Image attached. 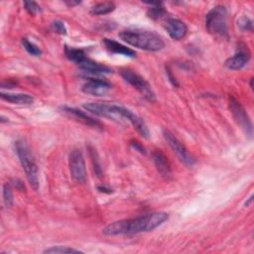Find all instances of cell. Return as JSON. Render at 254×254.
<instances>
[{"label": "cell", "mask_w": 254, "mask_h": 254, "mask_svg": "<svg viewBox=\"0 0 254 254\" xmlns=\"http://www.w3.org/2000/svg\"><path fill=\"white\" fill-rule=\"evenodd\" d=\"M68 166H69L70 176L74 182L82 184L86 181L85 163H84L82 152L80 150L73 149L69 153Z\"/></svg>", "instance_id": "obj_7"}, {"label": "cell", "mask_w": 254, "mask_h": 254, "mask_svg": "<svg viewBox=\"0 0 254 254\" xmlns=\"http://www.w3.org/2000/svg\"><path fill=\"white\" fill-rule=\"evenodd\" d=\"M252 200H253V195H251V196L249 197L248 201H246V202H245V205H249V204L252 202Z\"/></svg>", "instance_id": "obj_31"}, {"label": "cell", "mask_w": 254, "mask_h": 254, "mask_svg": "<svg viewBox=\"0 0 254 254\" xmlns=\"http://www.w3.org/2000/svg\"><path fill=\"white\" fill-rule=\"evenodd\" d=\"M65 56L68 60L74 62L75 64H78L81 60H83L85 58V54L82 50L80 49H75V48H69V47H65L64 50Z\"/></svg>", "instance_id": "obj_20"}, {"label": "cell", "mask_w": 254, "mask_h": 254, "mask_svg": "<svg viewBox=\"0 0 254 254\" xmlns=\"http://www.w3.org/2000/svg\"><path fill=\"white\" fill-rule=\"evenodd\" d=\"M115 9V4L113 2H100L93 5L90 9L92 15H105Z\"/></svg>", "instance_id": "obj_18"}, {"label": "cell", "mask_w": 254, "mask_h": 254, "mask_svg": "<svg viewBox=\"0 0 254 254\" xmlns=\"http://www.w3.org/2000/svg\"><path fill=\"white\" fill-rule=\"evenodd\" d=\"M15 152L26 174L30 186L32 187V189L37 190L39 188V172L30 149L24 141L18 140L15 142Z\"/></svg>", "instance_id": "obj_4"}, {"label": "cell", "mask_w": 254, "mask_h": 254, "mask_svg": "<svg viewBox=\"0 0 254 254\" xmlns=\"http://www.w3.org/2000/svg\"><path fill=\"white\" fill-rule=\"evenodd\" d=\"M13 185L18 189V190H25V187H24V185H23V183L21 182V181H19V180H14V183H13Z\"/></svg>", "instance_id": "obj_28"}, {"label": "cell", "mask_w": 254, "mask_h": 254, "mask_svg": "<svg viewBox=\"0 0 254 254\" xmlns=\"http://www.w3.org/2000/svg\"><path fill=\"white\" fill-rule=\"evenodd\" d=\"M121 75L125 79V81H127L135 89H137L146 100H148L150 102L155 101V99H156L155 92L153 91L149 82L144 77H142L140 74H138L130 69L122 70Z\"/></svg>", "instance_id": "obj_6"}, {"label": "cell", "mask_w": 254, "mask_h": 254, "mask_svg": "<svg viewBox=\"0 0 254 254\" xmlns=\"http://www.w3.org/2000/svg\"><path fill=\"white\" fill-rule=\"evenodd\" d=\"M22 45H23L24 49H25L30 55L35 56V57L41 56V54H42L41 49H40L37 45H35L34 43L30 42L28 39H26V38L22 39Z\"/></svg>", "instance_id": "obj_22"}, {"label": "cell", "mask_w": 254, "mask_h": 254, "mask_svg": "<svg viewBox=\"0 0 254 254\" xmlns=\"http://www.w3.org/2000/svg\"><path fill=\"white\" fill-rule=\"evenodd\" d=\"M24 6H25V9L27 10V12L30 13L31 15H35L41 11V7L34 1H25Z\"/></svg>", "instance_id": "obj_24"}, {"label": "cell", "mask_w": 254, "mask_h": 254, "mask_svg": "<svg viewBox=\"0 0 254 254\" xmlns=\"http://www.w3.org/2000/svg\"><path fill=\"white\" fill-rule=\"evenodd\" d=\"M250 60V52L247 48V46L245 47H239L236 54L230 58H228L225 61V66L228 69H232V70H238L241 69L242 67H244L247 63Z\"/></svg>", "instance_id": "obj_10"}, {"label": "cell", "mask_w": 254, "mask_h": 254, "mask_svg": "<svg viewBox=\"0 0 254 254\" xmlns=\"http://www.w3.org/2000/svg\"><path fill=\"white\" fill-rule=\"evenodd\" d=\"M110 88V83L100 78H89L81 87L84 93L95 96L104 95Z\"/></svg>", "instance_id": "obj_11"}, {"label": "cell", "mask_w": 254, "mask_h": 254, "mask_svg": "<svg viewBox=\"0 0 254 254\" xmlns=\"http://www.w3.org/2000/svg\"><path fill=\"white\" fill-rule=\"evenodd\" d=\"M147 4L151 5V7L147 11V16L153 20H158L162 18L165 14L166 11L164 7L162 6V3L159 2H148Z\"/></svg>", "instance_id": "obj_19"}, {"label": "cell", "mask_w": 254, "mask_h": 254, "mask_svg": "<svg viewBox=\"0 0 254 254\" xmlns=\"http://www.w3.org/2000/svg\"><path fill=\"white\" fill-rule=\"evenodd\" d=\"M98 190L102 192H111L110 189H106L105 187H98Z\"/></svg>", "instance_id": "obj_29"}, {"label": "cell", "mask_w": 254, "mask_h": 254, "mask_svg": "<svg viewBox=\"0 0 254 254\" xmlns=\"http://www.w3.org/2000/svg\"><path fill=\"white\" fill-rule=\"evenodd\" d=\"M205 28L213 36L227 38V10L223 5L213 7L205 15Z\"/></svg>", "instance_id": "obj_5"}, {"label": "cell", "mask_w": 254, "mask_h": 254, "mask_svg": "<svg viewBox=\"0 0 254 254\" xmlns=\"http://www.w3.org/2000/svg\"><path fill=\"white\" fill-rule=\"evenodd\" d=\"M0 96L3 100L8 101L13 104L28 105L33 103L34 98L30 94L26 93H10V92H1Z\"/></svg>", "instance_id": "obj_17"}, {"label": "cell", "mask_w": 254, "mask_h": 254, "mask_svg": "<svg viewBox=\"0 0 254 254\" xmlns=\"http://www.w3.org/2000/svg\"><path fill=\"white\" fill-rule=\"evenodd\" d=\"M229 109L235 121L244 129L248 136L252 135V123L243 106L234 97L229 98Z\"/></svg>", "instance_id": "obj_9"}, {"label": "cell", "mask_w": 254, "mask_h": 254, "mask_svg": "<svg viewBox=\"0 0 254 254\" xmlns=\"http://www.w3.org/2000/svg\"><path fill=\"white\" fill-rule=\"evenodd\" d=\"M165 29L169 34V36L176 41L182 40L183 38L186 37L188 33L187 25L183 21L175 18H171L167 20L165 24Z\"/></svg>", "instance_id": "obj_12"}, {"label": "cell", "mask_w": 254, "mask_h": 254, "mask_svg": "<svg viewBox=\"0 0 254 254\" xmlns=\"http://www.w3.org/2000/svg\"><path fill=\"white\" fill-rule=\"evenodd\" d=\"M76 64L80 69L84 70L85 72L91 73V74H102V73L111 72L110 67H108L106 65H103V64H100L98 63H95V62H93L92 60H90L86 57Z\"/></svg>", "instance_id": "obj_14"}, {"label": "cell", "mask_w": 254, "mask_h": 254, "mask_svg": "<svg viewBox=\"0 0 254 254\" xmlns=\"http://www.w3.org/2000/svg\"><path fill=\"white\" fill-rule=\"evenodd\" d=\"M3 200L7 207L12 206L13 204V193L11 189V184L6 183L3 186Z\"/></svg>", "instance_id": "obj_23"}, {"label": "cell", "mask_w": 254, "mask_h": 254, "mask_svg": "<svg viewBox=\"0 0 254 254\" xmlns=\"http://www.w3.org/2000/svg\"><path fill=\"white\" fill-rule=\"evenodd\" d=\"M119 37L130 46L149 52L160 51L165 46L163 39L158 34L147 30H125L119 33Z\"/></svg>", "instance_id": "obj_3"}, {"label": "cell", "mask_w": 254, "mask_h": 254, "mask_svg": "<svg viewBox=\"0 0 254 254\" xmlns=\"http://www.w3.org/2000/svg\"><path fill=\"white\" fill-rule=\"evenodd\" d=\"M52 28L54 29V31H56L57 33L61 34V35H65L66 34V28L64 26V24L62 21H54L52 24Z\"/></svg>", "instance_id": "obj_26"}, {"label": "cell", "mask_w": 254, "mask_h": 254, "mask_svg": "<svg viewBox=\"0 0 254 254\" xmlns=\"http://www.w3.org/2000/svg\"><path fill=\"white\" fill-rule=\"evenodd\" d=\"M131 146L135 149V150H137V151H139L140 153H142V154H145L146 153V150H145V148L138 142V141H136V140H132L131 141Z\"/></svg>", "instance_id": "obj_27"}, {"label": "cell", "mask_w": 254, "mask_h": 254, "mask_svg": "<svg viewBox=\"0 0 254 254\" xmlns=\"http://www.w3.org/2000/svg\"><path fill=\"white\" fill-rule=\"evenodd\" d=\"M64 111L67 114H69L70 116L74 117L75 119H77L78 121L82 122L83 124L85 125H88V126H92V127H101V124L99 121L93 119L92 117L88 116L86 113H84L83 111L77 109V108H74V107H68V106H64Z\"/></svg>", "instance_id": "obj_15"}, {"label": "cell", "mask_w": 254, "mask_h": 254, "mask_svg": "<svg viewBox=\"0 0 254 254\" xmlns=\"http://www.w3.org/2000/svg\"><path fill=\"white\" fill-rule=\"evenodd\" d=\"M153 161L160 176L166 180H169L172 177V170L165 154L161 150H156L153 153Z\"/></svg>", "instance_id": "obj_13"}, {"label": "cell", "mask_w": 254, "mask_h": 254, "mask_svg": "<svg viewBox=\"0 0 254 254\" xmlns=\"http://www.w3.org/2000/svg\"><path fill=\"white\" fill-rule=\"evenodd\" d=\"M164 138L182 163L188 167H191L194 164V158L188 152L184 144L174 134L170 131H164Z\"/></svg>", "instance_id": "obj_8"}, {"label": "cell", "mask_w": 254, "mask_h": 254, "mask_svg": "<svg viewBox=\"0 0 254 254\" xmlns=\"http://www.w3.org/2000/svg\"><path fill=\"white\" fill-rule=\"evenodd\" d=\"M80 2H78V1H65V4L67 5V6H74V5H77V4H79Z\"/></svg>", "instance_id": "obj_30"}, {"label": "cell", "mask_w": 254, "mask_h": 254, "mask_svg": "<svg viewBox=\"0 0 254 254\" xmlns=\"http://www.w3.org/2000/svg\"><path fill=\"white\" fill-rule=\"evenodd\" d=\"M44 253H53V254H58V253H82L80 250L68 247V246H62V245H57V246H52L50 248H47L44 250Z\"/></svg>", "instance_id": "obj_21"}, {"label": "cell", "mask_w": 254, "mask_h": 254, "mask_svg": "<svg viewBox=\"0 0 254 254\" xmlns=\"http://www.w3.org/2000/svg\"><path fill=\"white\" fill-rule=\"evenodd\" d=\"M169 215L166 212H151L134 218L121 219L109 223L102 229V233L108 236L136 234L151 231L162 225Z\"/></svg>", "instance_id": "obj_1"}, {"label": "cell", "mask_w": 254, "mask_h": 254, "mask_svg": "<svg viewBox=\"0 0 254 254\" xmlns=\"http://www.w3.org/2000/svg\"><path fill=\"white\" fill-rule=\"evenodd\" d=\"M103 44H104L105 48L113 54L122 55V56L130 57V58H134L136 56V53L133 50H131L130 48H127L126 46H124L114 40L105 38V39H103Z\"/></svg>", "instance_id": "obj_16"}, {"label": "cell", "mask_w": 254, "mask_h": 254, "mask_svg": "<svg viewBox=\"0 0 254 254\" xmlns=\"http://www.w3.org/2000/svg\"><path fill=\"white\" fill-rule=\"evenodd\" d=\"M83 108L97 116L106 117L113 120H126L129 121L132 126L136 129V131L144 138L149 137V129L146 125L145 121L133 113L130 109L116 105V104H108V103H96V102H90L83 104Z\"/></svg>", "instance_id": "obj_2"}, {"label": "cell", "mask_w": 254, "mask_h": 254, "mask_svg": "<svg viewBox=\"0 0 254 254\" xmlns=\"http://www.w3.org/2000/svg\"><path fill=\"white\" fill-rule=\"evenodd\" d=\"M238 26L243 31H251L252 30V21L248 17H242L238 21Z\"/></svg>", "instance_id": "obj_25"}]
</instances>
